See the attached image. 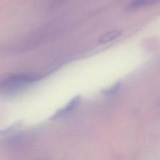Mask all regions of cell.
<instances>
[{"instance_id":"1","label":"cell","mask_w":160,"mask_h":160,"mask_svg":"<svg viewBox=\"0 0 160 160\" xmlns=\"http://www.w3.org/2000/svg\"><path fill=\"white\" fill-rule=\"evenodd\" d=\"M80 101V96H77L72 98L64 107L58 109L51 118L52 119H56L67 116L71 113L77 107Z\"/></svg>"},{"instance_id":"2","label":"cell","mask_w":160,"mask_h":160,"mask_svg":"<svg viewBox=\"0 0 160 160\" xmlns=\"http://www.w3.org/2000/svg\"><path fill=\"white\" fill-rule=\"evenodd\" d=\"M121 34V32L118 30H114L109 32H108L103 34L102 36H101L99 42L101 44H104L109 42L114 39L119 37Z\"/></svg>"},{"instance_id":"3","label":"cell","mask_w":160,"mask_h":160,"mask_svg":"<svg viewBox=\"0 0 160 160\" xmlns=\"http://www.w3.org/2000/svg\"><path fill=\"white\" fill-rule=\"evenodd\" d=\"M160 2V0H134L131 4V8H136L151 5Z\"/></svg>"},{"instance_id":"4","label":"cell","mask_w":160,"mask_h":160,"mask_svg":"<svg viewBox=\"0 0 160 160\" xmlns=\"http://www.w3.org/2000/svg\"><path fill=\"white\" fill-rule=\"evenodd\" d=\"M119 87H120V83L117 82L115 84H114L112 86L104 89L102 91V93L105 95H110V94H114L119 89Z\"/></svg>"}]
</instances>
